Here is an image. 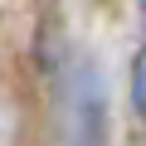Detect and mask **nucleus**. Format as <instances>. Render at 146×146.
<instances>
[{
    "label": "nucleus",
    "instance_id": "nucleus-2",
    "mask_svg": "<svg viewBox=\"0 0 146 146\" xmlns=\"http://www.w3.org/2000/svg\"><path fill=\"white\" fill-rule=\"evenodd\" d=\"M131 107H136V112L146 107V88H141V58L131 63Z\"/></svg>",
    "mask_w": 146,
    "mask_h": 146
},
{
    "label": "nucleus",
    "instance_id": "nucleus-1",
    "mask_svg": "<svg viewBox=\"0 0 146 146\" xmlns=\"http://www.w3.org/2000/svg\"><path fill=\"white\" fill-rule=\"evenodd\" d=\"M112 136V102L93 58L73 63V146H107Z\"/></svg>",
    "mask_w": 146,
    "mask_h": 146
}]
</instances>
